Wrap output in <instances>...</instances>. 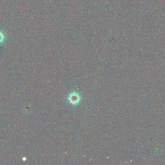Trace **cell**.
Listing matches in <instances>:
<instances>
[{"label":"cell","mask_w":165,"mask_h":165,"mask_svg":"<svg viewBox=\"0 0 165 165\" xmlns=\"http://www.w3.org/2000/svg\"><path fill=\"white\" fill-rule=\"evenodd\" d=\"M4 40H5V36L3 34V32L0 31V44L3 43Z\"/></svg>","instance_id":"2"},{"label":"cell","mask_w":165,"mask_h":165,"mask_svg":"<svg viewBox=\"0 0 165 165\" xmlns=\"http://www.w3.org/2000/svg\"><path fill=\"white\" fill-rule=\"evenodd\" d=\"M69 101L72 104H76L80 101V96L78 93L73 92L69 94L68 97Z\"/></svg>","instance_id":"1"}]
</instances>
